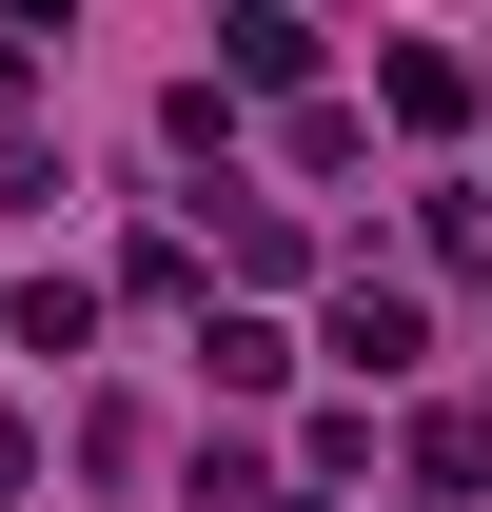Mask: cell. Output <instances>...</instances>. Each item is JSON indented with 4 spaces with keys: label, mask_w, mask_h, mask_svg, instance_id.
<instances>
[{
    "label": "cell",
    "mask_w": 492,
    "mask_h": 512,
    "mask_svg": "<svg viewBox=\"0 0 492 512\" xmlns=\"http://www.w3.org/2000/svg\"><path fill=\"white\" fill-rule=\"evenodd\" d=\"M315 355H335L355 394H394V375L433 355V316H414V276H335V316H315Z\"/></svg>",
    "instance_id": "obj_1"
},
{
    "label": "cell",
    "mask_w": 492,
    "mask_h": 512,
    "mask_svg": "<svg viewBox=\"0 0 492 512\" xmlns=\"http://www.w3.org/2000/svg\"><path fill=\"white\" fill-rule=\"evenodd\" d=\"M315 79V20L296 0H237V20H217V99H296Z\"/></svg>",
    "instance_id": "obj_2"
},
{
    "label": "cell",
    "mask_w": 492,
    "mask_h": 512,
    "mask_svg": "<svg viewBox=\"0 0 492 512\" xmlns=\"http://www.w3.org/2000/svg\"><path fill=\"white\" fill-rule=\"evenodd\" d=\"M374 119L394 138H473V60H453V40H394V60H374Z\"/></svg>",
    "instance_id": "obj_3"
},
{
    "label": "cell",
    "mask_w": 492,
    "mask_h": 512,
    "mask_svg": "<svg viewBox=\"0 0 492 512\" xmlns=\"http://www.w3.org/2000/svg\"><path fill=\"white\" fill-rule=\"evenodd\" d=\"M197 375H217V394H276V375H296V335H276V316H217V296H197Z\"/></svg>",
    "instance_id": "obj_4"
},
{
    "label": "cell",
    "mask_w": 492,
    "mask_h": 512,
    "mask_svg": "<svg viewBox=\"0 0 492 512\" xmlns=\"http://www.w3.org/2000/svg\"><path fill=\"white\" fill-rule=\"evenodd\" d=\"M0 335H20V355H79V335H99V276H20Z\"/></svg>",
    "instance_id": "obj_5"
},
{
    "label": "cell",
    "mask_w": 492,
    "mask_h": 512,
    "mask_svg": "<svg viewBox=\"0 0 492 512\" xmlns=\"http://www.w3.org/2000/svg\"><path fill=\"white\" fill-rule=\"evenodd\" d=\"M414 493H492V414H473V394L414 414Z\"/></svg>",
    "instance_id": "obj_6"
},
{
    "label": "cell",
    "mask_w": 492,
    "mask_h": 512,
    "mask_svg": "<svg viewBox=\"0 0 492 512\" xmlns=\"http://www.w3.org/2000/svg\"><path fill=\"white\" fill-rule=\"evenodd\" d=\"M414 237H433V276H492V178H433Z\"/></svg>",
    "instance_id": "obj_7"
},
{
    "label": "cell",
    "mask_w": 492,
    "mask_h": 512,
    "mask_svg": "<svg viewBox=\"0 0 492 512\" xmlns=\"http://www.w3.org/2000/svg\"><path fill=\"white\" fill-rule=\"evenodd\" d=\"M60 197H79V178H60V138H40V119H0V217H60Z\"/></svg>",
    "instance_id": "obj_8"
},
{
    "label": "cell",
    "mask_w": 492,
    "mask_h": 512,
    "mask_svg": "<svg viewBox=\"0 0 492 512\" xmlns=\"http://www.w3.org/2000/svg\"><path fill=\"white\" fill-rule=\"evenodd\" d=\"M20 493H40V434H20V414H0V512H20Z\"/></svg>",
    "instance_id": "obj_9"
},
{
    "label": "cell",
    "mask_w": 492,
    "mask_h": 512,
    "mask_svg": "<svg viewBox=\"0 0 492 512\" xmlns=\"http://www.w3.org/2000/svg\"><path fill=\"white\" fill-rule=\"evenodd\" d=\"M20 99H40V40H0V119H20Z\"/></svg>",
    "instance_id": "obj_10"
},
{
    "label": "cell",
    "mask_w": 492,
    "mask_h": 512,
    "mask_svg": "<svg viewBox=\"0 0 492 512\" xmlns=\"http://www.w3.org/2000/svg\"><path fill=\"white\" fill-rule=\"evenodd\" d=\"M40 20H79V0H0V40H40Z\"/></svg>",
    "instance_id": "obj_11"
}]
</instances>
